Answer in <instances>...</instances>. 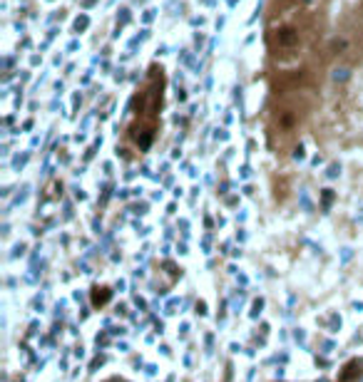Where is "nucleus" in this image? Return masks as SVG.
<instances>
[{"mask_svg": "<svg viewBox=\"0 0 363 382\" xmlns=\"http://www.w3.org/2000/svg\"><path fill=\"white\" fill-rule=\"evenodd\" d=\"M140 112L135 114V122L130 127V137L135 139L140 152H147L157 134V114L162 107V77L149 82V90L137 95Z\"/></svg>", "mask_w": 363, "mask_h": 382, "instance_id": "1", "label": "nucleus"}, {"mask_svg": "<svg viewBox=\"0 0 363 382\" xmlns=\"http://www.w3.org/2000/svg\"><path fill=\"white\" fill-rule=\"evenodd\" d=\"M298 30L293 25H279L276 30H271L269 35V45L271 50H279V52H289L293 47H298Z\"/></svg>", "mask_w": 363, "mask_h": 382, "instance_id": "2", "label": "nucleus"}, {"mask_svg": "<svg viewBox=\"0 0 363 382\" xmlns=\"http://www.w3.org/2000/svg\"><path fill=\"white\" fill-rule=\"evenodd\" d=\"M343 47H346V40H341V37H336V40L331 42V50H333V52H341Z\"/></svg>", "mask_w": 363, "mask_h": 382, "instance_id": "3", "label": "nucleus"}]
</instances>
